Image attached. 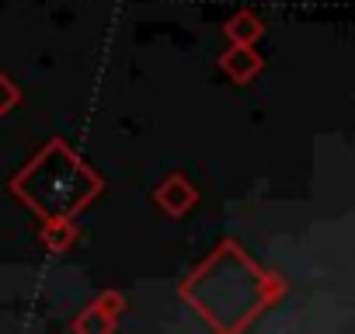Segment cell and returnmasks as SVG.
<instances>
[{
	"mask_svg": "<svg viewBox=\"0 0 355 334\" xmlns=\"http://www.w3.org/2000/svg\"><path fill=\"white\" fill-rule=\"evenodd\" d=\"M153 202L167 213V216H174V220H182L189 209H196V202H199V192H196V185L185 178V175H167L160 185H157V192H153Z\"/></svg>",
	"mask_w": 355,
	"mask_h": 334,
	"instance_id": "obj_1",
	"label": "cell"
},
{
	"mask_svg": "<svg viewBox=\"0 0 355 334\" xmlns=\"http://www.w3.org/2000/svg\"><path fill=\"white\" fill-rule=\"evenodd\" d=\"M223 35H227L230 42H237V46H254V42L265 35V25H261V18H258L254 11H237V15L227 18Z\"/></svg>",
	"mask_w": 355,
	"mask_h": 334,
	"instance_id": "obj_4",
	"label": "cell"
},
{
	"mask_svg": "<svg viewBox=\"0 0 355 334\" xmlns=\"http://www.w3.org/2000/svg\"><path fill=\"white\" fill-rule=\"evenodd\" d=\"M70 327H73V331H84V334H108V331H115V320H108V317L91 303V306H87Z\"/></svg>",
	"mask_w": 355,
	"mask_h": 334,
	"instance_id": "obj_5",
	"label": "cell"
},
{
	"mask_svg": "<svg viewBox=\"0 0 355 334\" xmlns=\"http://www.w3.org/2000/svg\"><path fill=\"white\" fill-rule=\"evenodd\" d=\"M15 105H21V87L8 73H0V115H8Z\"/></svg>",
	"mask_w": 355,
	"mask_h": 334,
	"instance_id": "obj_7",
	"label": "cell"
},
{
	"mask_svg": "<svg viewBox=\"0 0 355 334\" xmlns=\"http://www.w3.org/2000/svg\"><path fill=\"white\" fill-rule=\"evenodd\" d=\"M261 67H265V60H261V53H258L254 46H237V42H230V49L220 56V70H223L234 84H251V80L261 73Z\"/></svg>",
	"mask_w": 355,
	"mask_h": 334,
	"instance_id": "obj_2",
	"label": "cell"
},
{
	"mask_svg": "<svg viewBox=\"0 0 355 334\" xmlns=\"http://www.w3.org/2000/svg\"><path fill=\"white\" fill-rule=\"evenodd\" d=\"M77 237H80V230H77V223H73L70 216H49L46 227L39 230L42 247L53 251V254H67V251L77 244Z\"/></svg>",
	"mask_w": 355,
	"mask_h": 334,
	"instance_id": "obj_3",
	"label": "cell"
},
{
	"mask_svg": "<svg viewBox=\"0 0 355 334\" xmlns=\"http://www.w3.org/2000/svg\"><path fill=\"white\" fill-rule=\"evenodd\" d=\"M94 306H98L108 320H115V324H119V317L125 313V292H119V289H105V292L94 299Z\"/></svg>",
	"mask_w": 355,
	"mask_h": 334,
	"instance_id": "obj_6",
	"label": "cell"
}]
</instances>
